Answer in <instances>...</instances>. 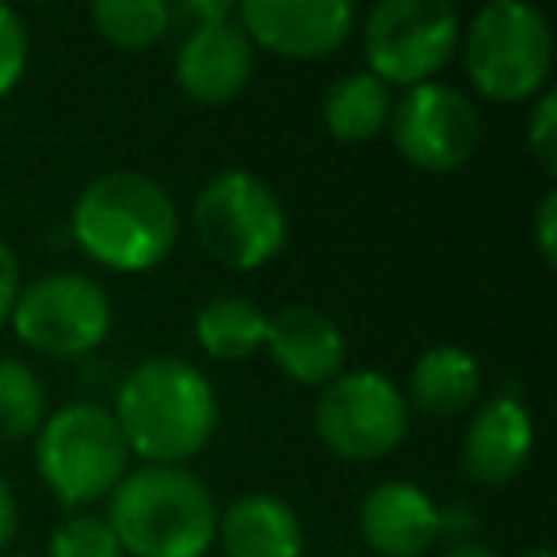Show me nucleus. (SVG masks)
<instances>
[{"mask_svg":"<svg viewBox=\"0 0 557 557\" xmlns=\"http://www.w3.org/2000/svg\"><path fill=\"white\" fill-rule=\"evenodd\" d=\"M268 348L271 363L298 386H321L344 374L348 363V341L344 329L329 313L313 306H287L283 313L268 318Z\"/></svg>","mask_w":557,"mask_h":557,"instance_id":"2eb2a0df","label":"nucleus"},{"mask_svg":"<svg viewBox=\"0 0 557 557\" xmlns=\"http://www.w3.org/2000/svg\"><path fill=\"white\" fill-rule=\"evenodd\" d=\"M195 341L218 363L252 359L268 341V313L245 295H218L195 313Z\"/></svg>","mask_w":557,"mask_h":557,"instance_id":"a211bd4d","label":"nucleus"},{"mask_svg":"<svg viewBox=\"0 0 557 557\" xmlns=\"http://www.w3.org/2000/svg\"><path fill=\"white\" fill-rule=\"evenodd\" d=\"M394 115V96L371 73H348L333 81L325 96V126L344 146H363L389 131Z\"/></svg>","mask_w":557,"mask_h":557,"instance_id":"6ab92c4d","label":"nucleus"},{"mask_svg":"<svg viewBox=\"0 0 557 557\" xmlns=\"http://www.w3.org/2000/svg\"><path fill=\"white\" fill-rule=\"evenodd\" d=\"M12 333L20 344L50 359H77L96 351L111 333V298L92 275L54 271L20 287L12 306Z\"/></svg>","mask_w":557,"mask_h":557,"instance_id":"6e6552de","label":"nucleus"},{"mask_svg":"<svg viewBox=\"0 0 557 557\" xmlns=\"http://www.w3.org/2000/svg\"><path fill=\"white\" fill-rule=\"evenodd\" d=\"M462 16L447 0H382L363 20L367 73L386 88H417L458 54Z\"/></svg>","mask_w":557,"mask_h":557,"instance_id":"0eeeda50","label":"nucleus"},{"mask_svg":"<svg viewBox=\"0 0 557 557\" xmlns=\"http://www.w3.org/2000/svg\"><path fill=\"white\" fill-rule=\"evenodd\" d=\"M47 557H126L115 531L100 516H70L50 534Z\"/></svg>","mask_w":557,"mask_h":557,"instance_id":"4be33fe9","label":"nucleus"},{"mask_svg":"<svg viewBox=\"0 0 557 557\" xmlns=\"http://www.w3.org/2000/svg\"><path fill=\"white\" fill-rule=\"evenodd\" d=\"M16 527H20V508H16V493L4 478H0V549L9 546L16 539Z\"/></svg>","mask_w":557,"mask_h":557,"instance_id":"bb28decb","label":"nucleus"},{"mask_svg":"<svg viewBox=\"0 0 557 557\" xmlns=\"http://www.w3.org/2000/svg\"><path fill=\"white\" fill-rule=\"evenodd\" d=\"M466 77L493 103H523L546 92L554 73V32L519 0H488L462 32Z\"/></svg>","mask_w":557,"mask_h":557,"instance_id":"20e7f679","label":"nucleus"},{"mask_svg":"<svg viewBox=\"0 0 557 557\" xmlns=\"http://www.w3.org/2000/svg\"><path fill=\"white\" fill-rule=\"evenodd\" d=\"M534 245L546 268L557 263V191H546L534 210Z\"/></svg>","mask_w":557,"mask_h":557,"instance_id":"393cba45","label":"nucleus"},{"mask_svg":"<svg viewBox=\"0 0 557 557\" xmlns=\"http://www.w3.org/2000/svg\"><path fill=\"white\" fill-rule=\"evenodd\" d=\"M233 20L256 50L290 62L336 54L356 32V9L348 0H245L233 4Z\"/></svg>","mask_w":557,"mask_h":557,"instance_id":"9b49d317","label":"nucleus"},{"mask_svg":"<svg viewBox=\"0 0 557 557\" xmlns=\"http://www.w3.org/2000/svg\"><path fill=\"white\" fill-rule=\"evenodd\" d=\"M108 527L131 557H207L218 542V504L184 466H141L108 496Z\"/></svg>","mask_w":557,"mask_h":557,"instance_id":"7ed1b4c3","label":"nucleus"},{"mask_svg":"<svg viewBox=\"0 0 557 557\" xmlns=\"http://www.w3.org/2000/svg\"><path fill=\"white\" fill-rule=\"evenodd\" d=\"M126 450L146 466H184L218 428V397L202 371L176 356H153L123 379L115 397Z\"/></svg>","mask_w":557,"mask_h":557,"instance_id":"f257e3e1","label":"nucleus"},{"mask_svg":"<svg viewBox=\"0 0 557 557\" xmlns=\"http://www.w3.org/2000/svg\"><path fill=\"white\" fill-rule=\"evenodd\" d=\"M359 534L382 557H424L443 534V508L412 481H382L359 504Z\"/></svg>","mask_w":557,"mask_h":557,"instance_id":"4468645a","label":"nucleus"},{"mask_svg":"<svg viewBox=\"0 0 557 557\" xmlns=\"http://www.w3.org/2000/svg\"><path fill=\"white\" fill-rule=\"evenodd\" d=\"M27 58H32L27 24L20 20L16 9L0 4V100L9 92H16V85L27 73Z\"/></svg>","mask_w":557,"mask_h":557,"instance_id":"5701e85b","label":"nucleus"},{"mask_svg":"<svg viewBox=\"0 0 557 557\" xmlns=\"http://www.w3.org/2000/svg\"><path fill=\"white\" fill-rule=\"evenodd\" d=\"M16 298H20V260L9 248V240L0 237V325L12 318Z\"/></svg>","mask_w":557,"mask_h":557,"instance_id":"a878e982","label":"nucleus"},{"mask_svg":"<svg viewBox=\"0 0 557 557\" xmlns=\"http://www.w3.org/2000/svg\"><path fill=\"white\" fill-rule=\"evenodd\" d=\"M70 230L88 260L108 271L141 275L176 248L180 210L146 172H108L77 195Z\"/></svg>","mask_w":557,"mask_h":557,"instance_id":"f03ea898","label":"nucleus"},{"mask_svg":"<svg viewBox=\"0 0 557 557\" xmlns=\"http://www.w3.org/2000/svg\"><path fill=\"white\" fill-rule=\"evenodd\" d=\"M92 27L119 50H149L172 27V9L164 0H96Z\"/></svg>","mask_w":557,"mask_h":557,"instance_id":"aec40b11","label":"nucleus"},{"mask_svg":"<svg viewBox=\"0 0 557 557\" xmlns=\"http://www.w3.org/2000/svg\"><path fill=\"white\" fill-rule=\"evenodd\" d=\"M321 443L344 462H374L394 455L409 435V401L379 371H344L313 405Z\"/></svg>","mask_w":557,"mask_h":557,"instance_id":"1a4fd4ad","label":"nucleus"},{"mask_svg":"<svg viewBox=\"0 0 557 557\" xmlns=\"http://www.w3.org/2000/svg\"><path fill=\"white\" fill-rule=\"evenodd\" d=\"M527 146L539 157L542 169L554 176L557 172V100L549 88L542 96H534L531 123H527Z\"/></svg>","mask_w":557,"mask_h":557,"instance_id":"b1692460","label":"nucleus"},{"mask_svg":"<svg viewBox=\"0 0 557 557\" xmlns=\"http://www.w3.org/2000/svg\"><path fill=\"white\" fill-rule=\"evenodd\" d=\"M47 420V386L24 359H0V440H27Z\"/></svg>","mask_w":557,"mask_h":557,"instance_id":"412c9836","label":"nucleus"},{"mask_svg":"<svg viewBox=\"0 0 557 557\" xmlns=\"http://www.w3.org/2000/svg\"><path fill=\"white\" fill-rule=\"evenodd\" d=\"M252 73L256 47L240 32L233 12L184 27V39L176 50V85L187 100L207 103V108L230 103L245 92Z\"/></svg>","mask_w":557,"mask_h":557,"instance_id":"f8f14e48","label":"nucleus"},{"mask_svg":"<svg viewBox=\"0 0 557 557\" xmlns=\"http://www.w3.org/2000/svg\"><path fill=\"white\" fill-rule=\"evenodd\" d=\"M225 557H302L306 531L298 511L271 493H245L218 516Z\"/></svg>","mask_w":557,"mask_h":557,"instance_id":"dca6fc26","label":"nucleus"},{"mask_svg":"<svg viewBox=\"0 0 557 557\" xmlns=\"http://www.w3.org/2000/svg\"><path fill=\"white\" fill-rule=\"evenodd\" d=\"M394 146L420 172H458L481 146V115L443 81L405 88L389 115Z\"/></svg>","mask_w":557,"mask_h":557,"instance_id":"9d476101","label":"nucleus"},{"mask_svg":"<svg viewBox=\"0 0 557 557\" xmlns=\"http://www.w3.org/2000/svg\"><path fill=\"white\" fill-rule=\"evenodd\" d=\"M478 394H481L478 359L466 348L440 344V348H428L412 363L409 397L405 401H412L428 417H462L466 409H473Z\"/></svg>","mask_w":557,"mask_h":557,"instance_id":"f3484780","label":"nucleus"},{"mask_svg":"<svg viewBox=\"0 0 557 557\" xmlns=\"http://www.w3.org/2000/svg\"><path fill=\"white\" fill-rule=\"evenodd\" d=\"M534 450V417L516 394H496L470 417L462 435V470L478 485H508Z\"/></svg>","mask_w":557,"mask_h":557,"instance_id":"ddd939ff","label":"nucleus"},{"mask_svg":"<svg viewBox=\"0 0 557 557\" xmlns=\"http://www.w3.org/2000/svg\"><path fill=\"white\" fill-rule=\"evenodd\" d=\"M16 557H27V554H16Z\"/></svg>","mask_w":557,"mask_h":557,"instance_id":"c756f323","label":"nucleus"},{"mask_svg":"<svg viewBox=\"0 0 557 557\" xmlns=\"http://www.w3.org/2000/svg\"><path fill=\"white\" fill-rule=\"evenodd\" d=\"M443 557H496L493 549H485V546H478V542H458L455 549H447Z\"/></svg>","mask_w":557,"mask_h":557,"instance_id":"cd10ccee","label":"nucleus"},{"mask_svg":"<svg viewBox=\"0 0 557 557\" xmlns=\"http://www.w3.org/2000/svg\"><path fill=\"white\" fill-rule=\"evenodd\" d=\"M35 466L58 504L85 508L115 493L131 473V450L111 409L73 401L50 412L35 432Z\"/></svg>","mask_w":557,"mask_h":557,"instance_id":"39448f33","label":"nucleus"},{"mask_svg":"<svg viewBox=\"0 0 557 557\" xmlns=\"http://www.w3.org/2000/svg\"><path fill=\"white\" fill-rule=\"evenodd\" d=\"M191 225L202 252L233 271L268 268L287 245V210L260 176L245 169L218 172L202 184Z\"/></svg>","mask_w":557,"mask_h":557,"instance_id":"423d86ee","label":"nucleus"},{"mask_svg":"<svg viewBox=\"0 0 557 557\" xmlns=\"http://www.w3.org/2000/svg\"><path fill=\"white\" fill-rule=\"evenodd\" d=\"M523 557H554V554H549V549H527Z\"/></svg>","mask_w":557,"mask_h":557,"instance_id":"c85d7f7f","label":"nucleus"}]
</instances>
